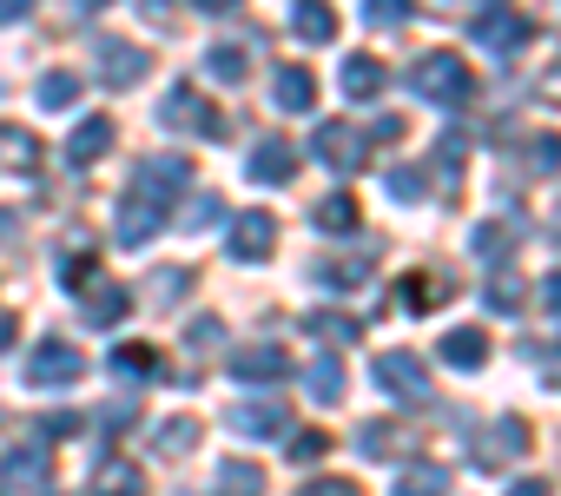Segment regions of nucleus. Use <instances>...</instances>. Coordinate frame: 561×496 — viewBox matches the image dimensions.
Wrapping results in <instances>:
<instances>
[{
    "mask_svg": "<svg viewBox=\"0 0 561 496\" xmlns=\"http://www.w3.org/2000/svg\"><path fill=\"white\" fill-rule=\"evenodd\" d=\"M410 93L449 113V106H469V100H476V74H469L462 54L436 47V54H416V67H410Z\"/></svg>",
    "mask_w": 561,
    "mask_h": 496,
    "instance_id": "f257e3e1",
    "label": "nucleus"
},
{
    "mask_svg": "<svg viewBox=\"0 0 561 496\" xmlns=\"http://www.w3.org/2000/svg\"><path fill=\"white\" fill-rule=\"evenodd\" d=\"M528 41H535V21L522 8H482V14H469V47H482L495 60H515Z\"/></svg>",
    "mask_w": 561,
    "mask_h": 496,
    "instance_id": "f03ea898",
    "label": "nucleus"
},
{
    "mask_svg": "<svg viewBox=\"0 0 561 496\" xmlns=\"http://www.w3.org/2000/svg\"><path fill=\"white\" fill-rule=\"evenodd\" d=\"M159 126H165V133H198V139H211V146L231 133V126H225V113H218V106H205L192 80H179V87L159 100Z\"/></svg>",
    "mask_w": 561,
    "mask_h": 496,
    "instance_id": "7ed1b4c3",
    "label": "nucleus"
},
{
    "mask_svg": "<svg viewBox=\"0 0 561 496\" xmlns=\"http://www.w3.org/2000/svg\"><path fill=\"white\" fill-rule=\"evenodd\" d=\"M370 377L397 397V404H430L436 397V384H430V364L416 358V351H403V345H390V351H377L370 358Z\"/></svg>",
    "mask_w": 561,
    "mask_h": 496,
    "instance_id": "20e7f679",
    "label": "nucleus"
},
{
    "mask_svg": "<svg viewBox=\"0 0 561 496\" xmlns=\"http://www.w3.org/2000/svg\"><path fill=\"white\" fill-rule=\"evenodd\" d=\"M80 377H87L80 345H67V338H41V345L27 351V377H21V384H34V391H73Z\"/></svg>",
    "mask_w": 561,
    "mask_h": 496,
    "instance_id": "39448f33",
    "label": "nucleus"
},
{
    "mask_svg": "<svg viewBox=\"0 0 561 496\" xmlns=\"http://www.w3.org/2000/svg\"><path fill=\"white\" fill-rule=\"evenodd\" d=\"M225 424H231V437H244V443H277V437L291 430V404H285V397H244V404L225 410Z\"/></svg>",
    "mask_w": 561,
    "mask_h": 496,
    "instance_id": "423d86ee",
    "label": "nucleus"
},
{
    "mask_svg": "<svg viewBox=\"0 0 561 496\" xmlns=\"http://www.w3.org/2000/svg\"><path fill=\"white\" fill-rule=\"evenodd\" d=\"M311 153H318V166H331V172H357V166L370 159V139H364V126H351V120H318V126H311Z\"/></svg>",
    "mask_w": 561,
    "mask_h": 496,
    "instance_id": "0eeeda50",
    "label": "nucleus"
},
{
    "mask_svg": "<svg viewBox=\"0 0 561 496\" xmlns=\"http://www.w3.org/2000/svg\"><path fill=\"white\" fill-rule=\"evenodd\" d=\"M179 192H192V159L185 153H159V159H146L139 172H133V199H146V205H172Z\"/></svg>",
    "mask_w": 561,
    "mask_h": 496,
    "instance_id": "6e6552de",
    "label": "nucleus"
},
{
    "mask_svg": "<svg viewBox=\"0 0 561 496\" xmlns=\"http://www.w3.org/2000/svg\"><path fill=\"white\" fill-rule=\"evenodd\" d=\"M146 47H133V41H119V34H100V54H93V74H100V87H113V93H126V87H139L146 80Z\"/></svg>",
    "mask_w": 561,
    "mask_h": 496,
    "instance_id": "1a4fd4ad",
    "label": "nucleus"
},
{
    "mask_svg": "<svg viewBox=\"0 0 561 496\" xmlns=\"http://www.w3.org/2000/svg\"><path fill=\"white\" fill-rule=\"evenodd\" d=\"M244 179H251V185H291V179H298V146H291L285 133H264V139L251 146V159H244Z\"/></svg>",
    "mask_w": 561,
    "mask_h": 496,
    "instance_id": "9d476101",
    "label": "nucleus"
},
{
    "mask_svg": "<svg viewBox=\"0 0 561 496\" xmlns=\"http://www.w3.org/2000/svg\"><path fill=\"white\" fill-rule=\"evenodd\" d=\"M60 292H93V279H100V238L80 225V232H67L60 238Z\"/></svg>",
    "mask_w": 561,
    "mask_h": 496,
    "instance_id": "9b49d317",
    "label": "nucleus"
},
{
    "mask_svg": "<svg viewBox=\"0 0 561 496\" xmlns=\"http://www.w3.org/2000/svg\"><path fill=\"white\" fill-rule=\"evenodd\" d=\"M225 245H231L238 266H264V259L277 252V218H271V212H238Z\"/></svg>",
    "mask_w": 561,
    "mask_h": 496,
    "instance_id": "f8f14e48",
    "label": "nucleus"
},
{
    "mask_svg": "<svg viewBox=\"0 0 561 496\" xmlns=\"http://www.w3.org/2000/svg\"><path fill=\"white\" fill-rule=\"evenodd\" d=\"M231 377L238 384H251V391H264V384H277V377H291V358H285V345H238L231 351Z\"/></svg>",
    "mask_w": 561,
    "mask_h": 496,
    "instance_id": "ddd939ff",
    "label": "nucleus"
},
{
    "mask_svg": "<svg viewBox=\"0 0 561 496\" xmlns=\"http://www.w3.org/2000/svg\"><path fill=\"white\" fill-rule=\"evenodd\" d=\"M357 450H364V463H403V456L416 450V430L397 424V417H370V424L357 430Z\"/></svg>",
    "mask_w": 561,
    "mask_h": 496,
    "instance_id": "4468645a",
    "label": "nucleus"
},
{
    "mask_svg": "<svg viewBox=\"0 0 561 496\" xmlns=\"http://www.w3.org/2000/svg\"><path fill=\"white\" fill-rule=\"evenodd\" d=\"M47 166V146H41V133H27L21 120H0V172H21V179H34Z\"/></svg>",
    "mask_w": 561,
    "mask_h": 496,
    "instance_id": "2eb2a0df",
    "label": "nucleus"
},
{
    "mask_svg": "<svg viewBox=\"0 0 561 496\" xmlns=\"http://www.w3.org/2000/svg\"><path fill=\"white\" fill-rule=\"evenodd\" d=\"M159 232H165V212L126 192V199H119V212H113V238L126 245V252H139V245H146V238H159Z\"/></svg>",
    "mask_w": 561,
    "mask_h": 496,
    "instance_id": "dca6fc26",
    "label": "nucleus"
},
{
    "mask_svg": "<svg viewBox=\"0 0 561 496\" xmlns=\"http://www.w3.org/2000/svg\"><path fill=\"white\" fill-rule=\"evenodd\" d=\"M522 245V218H482V225H469V259H482V266H495L502 272V259Z\"/></svg>",
    "mask_w": 561,
    "mask_h": 496,
    "instance_id": "f3484780",
    "label": "nucleus"
},
{
    "mask_svg": "<svg viewBox=\"0 0 561 496\" xmlns=\"http://www.w3.org/2000/svg\"><path fill=\"white\" fill-rule=\"evenodd\" d=\"M113 139H119V133H113V120H106V113H87V120L73 126V139H67V166H73V172H87L93 159H106V153H113Z\"/></svg>",
    "mask_w": 561,
    "mask_h": 496,
    "instance_id": "a211bd4d",
    "label": "nucleus"
},
{
    "mask_svg": "<svg viewBox=\"0 0 561 496\" xmlns=\"http://www.w3.org/2000/svg\"><path fill=\"white\" fill-rule=\"evenodd\" d=\"M106 371L126 377V384H165V351L159 345H113Z\"/></svg>",
    "mask_w": 561,
    "mask_h": 496,
    "instance_id": "6ab92c4d",
    "label": "nucleus"
},
{
    "mask_svg": "<svg viewBox=\"0 0 561 496\" xmlns=\"http://www.w3.org/2000/svg\"><path fill=\"white\" fill-rule=\"evenodd\" d=\"M370 259H377V245H364L357 259H318V266H311V285H324V292H357V285L370 279Z\"/></svg>",
    "mask_w": 561,
    "mask_h": 496,
    "instance_id": "aec40b11",
    "label": "nucleus"
},
{
    "mask_svg": "<svg viewBox=\"0 0 561 496\" xmlns=\"http://www.w3.org/2000/svg\"><path fill=\"white\" fill-rule=\"evenodd\" d=\"M93 496H146V470L133 456H100L93 463Z\"/></svg>",
    "mask_w": 561,
    "mask_h": 496,
    "instance_id": "412c9836",
    "label": "nucleus"
},
{
    "mask_svg": "<svg viewBox=\"0 0 561 496\" xmlns=\"http://www.w3.org/2000/svg\"><path fill=\"white\" fill-rule=\"evenodd\" d=\"M0 483H8V489L54 483V463H47V450H41V443H27V450H8V456H0Z\"/></svg>",
    "mask_w": 561,
    "mask_h": 496,
    "instance_id": "4be33fe9",
    "label": "nucleus"
},
{
    "mask_svg": "<svg viewBox=\"0 0 561 496\" xmlns=\"http://www.w3.org/2000/svg\"><path fill=\"white\" fill-rule=\"evenodd\" d=\"M271 93H277V106H285V113H311L318 106V74L311 67H277Z\"/></svg>",
    "mask_w": 561,
    "mask_h": 496,
    "instance_id": "5701e85b",
    "label": "nucleus"
},
{
    "mask_svg": "<svg viewBox=\"0 0 561 496\" xmlns=\"http://www.w3.org/2000/svg\"><path fill=\"white\" fill-rule=\"evenodd\" d=\"M528 443H535V430H528L522 417H495V437H489V443H476V463H482V470H495L502 456H515V450H528Z\"/></svg>",
    "mask_w": 561,
    "mask_h": 496,
    "instance_id": "b1692460",
    "label": "nucleus"
},
{
    "mask_svg": "<svg viewBox=\"0 0 561 496\" xmlns=\"http://www.w3.org/2000/svg\"><path fill=\"white\" fill-rule=\"evenodd\" d=\"M311 225H318L324 238H351V232L364 225V205H357L351 192H331V199H324V205L311 212Z\"/></svg>",
    "mask_w": 561,
    "mask_h": 496,
    "instance_id": "393cba45",
    "label": "nucleus"
},
{
    "mask_svg": "<svg viewBox=\"0 0 561 496\" xmlns=\"http://www.w3.org/2000/svg\"><path fill=\"white\" fill-rule=\"evenodd\" d=\"M443 364H456V371H482V364H489V331H482V325L449 331V338H443Z\"/></svg>",
    "mask_w": 561,
    "mask_h": 496,
    "instance_id": "a878e982",
    "label": "nucleus"
},
{
    "mask_svg": "<svg viewBox=\"0 0 561 496\" xmlns=\"http://www.w3.org/2000/svg\"><path fill=\"white\" fill-rule=\"evenodd\" d=\"M192 450H198V424H192V417H165V424L152 430V456L179 463V456H192Z\"/></svg>",
    "mask_w": 561,
    "mask_h": 496,
    "instance_id": "bb28decb",
    "label": "nucleus"
},
{
    "mask_svg": "<svg viewBox=\"0 0 561 496\" xmlns=\"http://www.w3.org/2000/svg\"><path fill=\"white\" fill-rule=\"evenodd\" d=\"M390 87V74H383V60H370V54H357V60H344V93L351 100H377Z\"/></svg>",
    "mask_w": 561,
    "mask_h": 496,
    "instance_id": "cd10ccee",
    "label": "nucleus"
},
{
    "mask_svg": "<svg viewBox=\"0 0 561 496\" xmlns=\"http://www.w3.org/2000/svg\"><path fill=\"white\" fill-rule=\"evenodd\" d=\"M34 100H41L47 113H67V106L80 100V74H67V67H54V74H41V80H34Z\"/></svg>",
    "mask_w": 561,
    "mask_h": 496,
    "instance_id": "c85d7f7f",
    "label": "nucleus"
},
{
    "mask_svg": "<svg viewBox=\"0 0 561 496\" xmlns=\"http://www.w3.org/2000/svg\"><path fill=\"white\" fill-rule=\"evenodd\" d=\"M218 496H264V470L244 463V456H225L218 463Z\"/></svg>",
    "mask_w": 561,
    "mask_h": 496,
    "instance_id": "c756f323",
    "label": "nucleus"
},
{
    "mask_svg": "<svg viewBox=\"0 0 561 496\" xmlns=\"http://www.w3.org/2000/svg\"><path fill=\"white\" fill-rule=\"evenodd\" d=\"M291 34L311 41V47H331V41H337V14H331V8H311V0H305V8L291 14Z\"/></svg>",
    "mask_w": 561,
    "mask_h": 496,
    "instance_id": "7c9ffc66",
    "label": "nucleus"
},
{
    "mask_svg": "<svg viewBox=\"0 0 561 496\" xmlns=\"http://www.w3.org/2000/svg\"><path fill=\"white\" fill-rule=\"evenodd\" d=\"M133 312V292L126 285H100V292H87V325H119Z\"/></svg>",
    "mask_w": 561,
    "mask_h": 496,
    "instance_id": "2f4dec72",
    "label": "nucleus"
},
{
    "mask_svg": "<svg viewBox=\"0 0 561 496\" xmlns=\"http://www.w3.org/2000/svg\"><path fill=\"white\" fill-rule=\"evenodd\" d=\"M390 496H449V470L443 463H410Z\"/></svg>",
    "mask_w": 561,
    "mask_h": 496,
    "instance_id": "473e14b6",
    "label": "nucleus"
},
{
    "mask_svg": "<svg viewBox=\"0 0 561 496\" xmlns=\"http://www.w3.org/2000/svg\"><path fill=\"white\" fill-rule=\"evenodd\" d=\"M205 74H211L218 87H238V80L251 74V67H244V47H238V41H218V47L205 54Z\"/></svg>",
    "mask_w": 561,
    "mask_h": 496,
    "instance_id": "72a5a7b5",
    "label": "nucleus"
},
{
    "mask_svg": "<svg viewBox=\"0 0 561 496\" xmlns=\"http://www.w3.org/2000/svg\"><path fill=\"white\" fill-rule=\"evenodd\" d=\"M305 384H311V397H318L324 410H331V404H344V364H337L331 351H324V358L311 364V377H305Z\"/></svg>",
    "mask_w": 561,
    "mask_h": 496,
    "instance_id": "f704fd0d",
    "label": "nucleus"
},
{
    "mask_svg": "<svg viewBox=\"0 0 561 496\" xmlns=\"http://www.w3.org/2000/svg\"><path fill=\"white\" fill-rule=\"evenodd\" d=\"M482 298H489V312H502V318H515L522 305H528V292L508 279V272H489V285H482Z\"/></svg>",
    "mask_w": 561,
    "mask_h": 496,
    "instance_id": "c9c22d12",
    "label": "nucleus"
},
{
    "mask_svg": "<svg viewBox=\"0 0 561 496\" xmlns=\"http://www.w3.org/2000/svg\"><path fill=\"white\" fill-rule=\"evenodd\" d=\"M311 331H318L324 345H357V338H364V325H357L351 312H318V318H311Z\"/></svg>",
    "mask_w": 561,
    "mask_h": 496,
    "instance_id": "e433bc0d",
    "label": "nucleus"
},
{
    "mask_svg": "<svg viewBox=\"0 0 561 496\" xmlns=\"http://www.w3.org/2000/svg\"><path fill=\"white\" fill-rule=\"evenodd\" d=\"M185 212H192V218H179V225H185V232H205V225H218V218H225V199H218V192H192V205H185Z\"/></svg>",
    "mask_w": 561,
    "mask_h": 496,
    "instance_id": "4c0bfd02",
    "label": "nucleus"
},
{
    "mask_svg": "<svg viewBox=\"0 0 561 496\" xmlns=\"http://www.w3.org/2000/svg\"><path fill=\"white\" fill-rule=\"evenodd\" d=\"M383 185H390V199H403V205H410V199H423V192H430V179H423V166H397V172H390V179H383Z\"/></svg>",
    "mask_w": 561,
    "mask_h": 496,
    "instance_id": "58836bf2",
    "label": "nucleus"
},
{
    "mask_svg": "<svg viewBox=\"0 0 561 496\" xmlns=\"http://www.w3.org/2000/svg\"><path fill=\"white\" fill-rule=\"evenodd\" d=\"M185 285H192V266H159L152 298H159V305H172V298H185Z\"/></svg>",
    "mask_w": 561,
    "mask_h": 496,
    "instance_id": "ea45409f",
    "label": "nucleus"
},
{
    "mask_svg": "<svg viewBox=\"0 0 561 496\" xmlns=\"http://www.w3.org/2000/svg\"><path fill=\"white\" fill-rule=\"evenodd\" d=\"M443 292H449V285H436V279H403V305H410V312H430Z\"/></svg>",
    "mask_w": 561,
    "mask_h": 496,
    "instance_id": "a19ab883",
    "label": "nucleus"
},
{
    "mask_svg": "<svg viewBox=\"0 0 561 496\" xmlns=\"http://www.w3.org/2000/svg\"><path fill=\"white\" fill-rule=\"evenodd\" d=\"M185 345H192V351H218V345H225V325H218V318H192V325H185Z\"/></svg>",
    "mask_w": 561,
    "mask_h": 496,
    "instance_id": "79ce46f5",
    "label": "nucleus"
},
{
    "mask_svg": "<svg viewBox=\"0 0 561 496\" xmlns=\"http://www.w3.org/2000/svg\"><path fill=\"white\" fill-rule=\"evenodd\" d=\"M324 456H331V437H324V430L291 437V463H324Z\"/></svg>",
    "mask_w": 561,
    "mask_h": 496,
    "instance_id": "37998d69",
    "label": "nucleus"
},
{
    "mask_svg": "<svg viewBox=\"0 0 561 496\" xmlns=\"http://www.w3.org/2000/svg\"><path fill=\"white\" fill-rule=\"evenodd\" d=\"M364 21H370V27H397V21H410V0H370Z\"/></svg>",
    "mask_w": 561,
    "mask_h": 496,
    "instance_id": "c03bdc74",
    "label": "nucleus"
},
{
    "mask_svg": "<svg viewBox=\"0 0 561 496\" xmlns=\"http://www.w3.org/2000/svg\"><path fill=\"white\" fill-rule=\"evenodd\" d=\"M34 430H41V450H47V443H60V437H73V430H80V417H73V410H54V417H41Z\"/></svg>",
    "mask_w": 561,
    "mask_h": 496,
    "instance_id": "a18cd8bd",
    "label": "nucleus"
},
{
    "mask_svg": "<svg viewBox=\"0 0 561 496\" xmlns=\"http://www.w3.org/2000/svg\"><path fill=\"white\" fill-rule=\"evenodd\" d=\"M298 496H364V483H351V476H311Z\"/></svg>",
    "mask_w": 561,
    "mask_h": 496,
    "instance_id": "49530a36",
    "label": "nucleus"
},
{
    "mask_svg": "<svg viewBox=\"0 0 561 496\" xmlns=\"http://www.w3.org/2000/svg\"><path fill=\"white\" fill-rule=\"evenodd\" d=\"M535 172H561V139H535Z\"/></svg>",
    "mask_w": 561,
    "mask_h": 496,
    "instance_id": "de8ad7c7",
    "label": "nucleus"
},
{
    "mask_svg": "<svg viewBox=\"0 0 561 496\" xmlns=\"http://www.w3.org/2000/svg\"><path fill=\"white\" fill-rule=\"evenodd\" d=\"M535 100H541V106H561V67H548V74L535 80Z\"/></svg>",
    "mask_w": 561,
    "mask_h": 496,
    "instance_id": "09e8293b",
    "label": "nucleus"
},
{
    "mask_svg": "<svg viewBox=\"0 0 561 496\" xmlns=\"http://www.w3.org/2000/svg\"><path fill=\"white\" fill-rule=\"evenodd\" d=\"M27 21V0H0V27H21Z\"/></svg>",
    "mask_w": 561,
    "mask_h": 496,
    "instance_id": "8fccbe9b",
    "label": "nucleus"
},
{
    "mask_svg": "<svg viewBox=\"0 0 561 496\" xmlns=\"http://www.w3.org/2000/svg\"><path fill=\"white\" fill-rule=\"evenodd\" d=\"M541 305H548V312L561 318V272H548V285H541Z\"/></svg>",
    "mask_w": 561,
    "mask_h": 496,
    "instance_id": "3c124183",
    "label": "nucleus"
},
{
    "mask_svg": "<svg viewBox=\"0 0 561 496\" xmlns=\"http://www.w3.org/2000/svg\"><path fill=\"white\" fill-rule=\"evenodd\" d=\"M508 496H548V483L541 476H522V483H508Z\"/></svg>",
    "mask_w": 561,
    "mask_h": 496,
    "instance_id": "603ef678",
    "label": "nucleus"
},
{
    "mask_svg": "<svg viewBox=\"0 0 561 496\" xmlns=\"http://www.w3.org/2000/svg\"><path fill=\"white\" fill-rule=\"evenodd\" d=\"M14 345V318H0V351H8Z\"/></svg>",
    "mask_w": 561,
    "mask_h": 496,
    "instance_id": "864d4df0",
    "label": "nucleus"
},
{
    "mask_svg": "<svg viewBox=\"0 0 561 496\" xmlns=\"http://www.w3.org/2000/svg\"><path fill=\"white\" fill-rule=\"evenodd\" d=\"M14 218H21V212H0V238H14Z\"/></svg>",
    "mask_w": 561,
    "mask_h": 496,
    "instance_id": "5fc2aeb1",
    "label": "nucleus"
},
{
    "mask_svg": "<svg viewBox=\"0 0 561 496\" xmlns=\"http://www.w3.org/2000/svg\"><path fill=\"white\" fill-rule=\"evenodd\" d=\"M554 238H561V225H554Z\"/></svg>",
    "mask_w": 561,
    "mask_h": 496,
    "instance_id": "6e6d98bb",
    "label": "nucleus"
},
{
    "mask_svg": "<svg viewBox=\"0 0 561 496\" xmlns=\"http://www.w3.org/2000/svg\"><path fill=\"white\" fill-rule=\"evenodd\" d=\"M185 496H192V489H185Z\"/></svg>",
    "mask_w": 561,
    "mask_h": 496,
    "instance_id": "4d7b16f0",
    "label": "nucleus"
},
{
    "mask_svg": "<svg viewBox=\"0 0 561 496\" xmlns=\"http://www.w3.org/2000/svg\"><path fill=\"white\" fill-rule=\"evenodd\" d=\"M47 496H54V489H47Z\"/></svg>",
    "mask_w": 561,
    "mask_h": 496,
    "instance_id": "13d9d810",
    "label": "nucleus"
}]
</instances>
